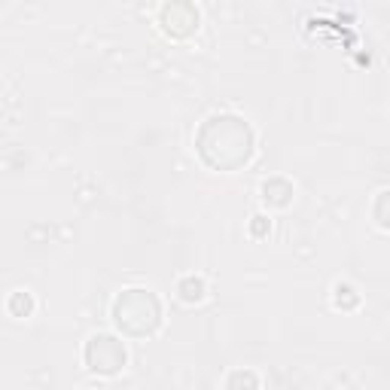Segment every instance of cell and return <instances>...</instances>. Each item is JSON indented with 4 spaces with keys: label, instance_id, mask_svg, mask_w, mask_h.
<instances>
[{
    "label": "cell",
    "instance_id": "52a82bcc",
    "mask_svg": "<svg viewBox=\"0 0 390 390\" xmlns=\"http://www.w3.org/2000/svg\"><path fill=\"white\" fill-rule=\"evenodd\" d=\"M31 311H34V299L28 296V293H12V299H10V314L12 317H28Z\"/></svg>",
    "mask_w": 390,
    "mask_h": 390
},
{
    "label": "cell",
    "instance_id": "8992f818",
    "mask_svg": "<svg viewBox=\"0 0 390 390\" xmlns=\"http://www.w3.org/2000/svg\"><path fill=\"white\" fill-rule=\"evenodd\" d=\"M177 293H180L183 302H198V299H204V280L202 278H183L180 287H177Z\"/></svg>",
    "mask_w": 390,
    "mask_h": 390
},
{
    "label": "cell",
    "instance_id": "ba28073f",
    "mask_svg": "<svg viewBox=\"0 0 390 390\" xmlns=\"http://www.w3.org/2000/svg\"><path fill=\"white\" fill-rule=\"evenodd\" d=\"M339 299H345V308H354L357 305V293H354V287H348V284H339L335 287V302Z\"/></svg>",
    "mask_w": 390,
    "mask_h": 390
},
{
    "label": "cell",
    "instance_id": "7a4b0ae2",
    "mask_svg": "<svg viewBox=\"0 0 390 390\" xmlns=\"http://www.w3.org/2000/svg\"><path fill=\"white\" fill-rule=\"evenodd\" d=\"M113 320L125 335H149L162 320V305L149 290L132 287L113 302Z\"/></svg>",
    "mask_w": 390,
    "mask_h": 390
},
{
    "label": "cell",
    "instance_id": "277c9868",
    "mask_svg": "<svg viewBox=\"0 0 390 390\" xmlns=\"http://www.w3.org/2000/svg\"><path fill=\"white\" fill-rule=\"evenodd\" d=\"M159 25L168 37H189V34L198 31V10L189 0H171V3L162 6L159 12Z\"/></svg>",
    "mask_w": 390,
    "mask_h": 390
},
{
    "label": "cell",
    "instance_id": "3957f363",
    "mask_svg": "<svg viewBox=\"0 0 390 390\" xmlns=\"http://www.w3.org/2000/svg\"><path fill=\"white\" fill-rule=\"evenodd\" d=\"M125 345L113 335H92L86 345V366L98 375H116L125 366Z\"/></svg>",
    "mask_w": 390,
    "mask_h": 390
},
{
    "label": "cell",
    "instance_id": "5b68a950",
    "mask_svg": "<svg viewBox=\"0 0 390 390\" xmlns=\"http://www.w3.org/2000/svg\"><path fill=\"white\" fill-rule=\"evenodd\" d=\"M290 195H293V186L287 180H280V177H275V180H269V183H263V198H265V202L287 204V202H290Z\"/></svg>",
    "mask_w": 390,
    "mask_h": 390
},
{
    "label": "cell",
    "instance_id": "6da1fadb",
    "mask_svg": "<svg viewBox=\"0 0 390 390\" xmlns=\"http://www.w3.org/2000/svg\"><path fill=\"white\" fill-rule=\"evenodd\" d=\"M198 153L217 171H235L250 159L253 153V132L244 119L232 113L210 116L198 132Z\"/></svg>",
    "mask_w": 390,
    "mask_h": 390
},
{
    "label": "cell",
    "instance_id": "9c48e42d",
    "mask_svg": "<svg viewBox=\"0 0 390 390\" xmlns=\"http://www.w3.org/2000/svg\"><path fill=\"white\" fill-rule=\"evenodd\" d=\"M229 385H256V378L253 375H232Z\"/></svg>",
    "mask_w": 390,
    "mask_h": 390
}]
</instances>
